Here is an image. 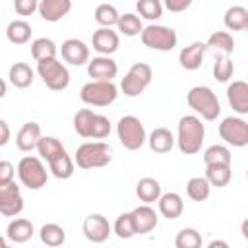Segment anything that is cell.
<instances>
[{"label": "cell", "mask_w": 248, "mask_h": 248, "mask_svg": "<svg viewBox=\"0 0 248 248\" xmlns=\"http://www.w3.org/2000/svg\"><path fill=\"white\" fill-rule=\"evenodd\" d=\"M33 223L29 219H23V217H17L14 221H10L8 229H6V236L16 242V244H23L27 242L31 236H33Z\"/></svg>", "instance_id": "obj_23"}, {"label": "cell", "mask_w": 248, "mask_h": 248, "mask_svg": "<svg viewBox=\"0 0 248 248\" xmlns=\"http://www.w3.org/2000/svg\"><path fill=\"white\" fill-rule=\"evenodd\" d=\"M87 74L93 81H112L118 74V66L110 56H97L87 62Z\"/></svg>", "instance_id": "obj_14"}, {"label": "cell", "mask_w": 248, "mask_h": 248, "mask_svg": "<svg viewBox=\"0 0 248 248\" xmlns=\"http://www.w3.org/2000/svg\"><path fill=\"white\" fill-rule=\"evenodd\" d=\"M219 136L232 147L248 145V122L238 116H227L219 124Z\"/></svg>", "instance_id": "obj_11"}, {"label": "cell", "mask_w": 248, "mask_h": 248, "mask_svg": "<svg viewBox=\"0 0 248 248\" xmlns=\"http://www.w3.org/2000/svg\"><path fill=\"white\" fill-rule=\"evenodd\" d=\"M23 211V196L16 182L0 186V213L4 217H16Z\"/></svg>", "instance_id": "obj_12"}, {"label": "cell", "mask_w": 248, "mask_h": 248, "mask_svg": "<svg viewBox=\"0 0 248 248\" xmlns=\"http://www.w3.org/2000/svg\"><path fill=\"white\" fill-rule=\"evenodd\" d=\"M136 8H138L140 16L145 17V19H149V21L159 19L163 16V4L159 0H140L136 4Z\"/></svg>", "instance_id": "obj_41"}, {"label": "cell", "mask_w": 248, "mask_h": 248, "mask_svg": "<svg viewBox=\"0 0 248 248\" xmlns=\"http://www.w3.org/2000/svg\"><path fill=\"white\" fill-rule=\"evenodd\" d=\"M207 248H231L225 240H211L209 244H207Z\"/></svg>", "instance_id": "obj_47"}, {"label": "cell", "mask_w": 248, "mask_h": 248, "mask_svg": "<svg viewBox=\"0 0 248 248\" xmlns=\"http://www.w3.org/2000/svg\"><path fill=\"white\" fill-rule=\"evenodd\" d=\"M136 196L140 198V202H143L145 205L157 202L161 198V184L159 180L151 178V176H143L138 180L136 184Z\"/></svg>", "instance_id": "obj_25"}, {"label": "cell", "mask_w": 248, "mask_h": 248, "mask_svg": "<svg viewBox=\"0 0 248 248\" xmlns=\"http://www.w3.org/2000/svg\"><path fill=\"white\" fill-rule=\"evenodd\" d=\"M112 161V149L105 141H85L76 149V165L79 169H101Z\"/></svg>", "instance_id": "obj_4"}, {"label": "cell", "mask_w": 248, "mask_h": 248, "mask_svg": "<svg viewBox=\"0 0 248 248\" xmlns=\"http://www.w3.org/2000/svg\"><path fill=\"white\" fill-rule=\"evenodd\" d=\"M41 138H43L41 126H39L37 122H25V124L19 128L17 136H16V145H17L19 151H25V153H27V151L37 149V143H39Z\"/></svg>", "instance_id": "obj_21"}, {"label": "cell", "mask_w": 248, "mask_h": 248, "mask_svg": "<svg viewBox=\"0 0 248 248\" xmlns=\"http://www.w3.org/2000/svg\"><path fill=\"white\" fill-rule=\"evenodd\" d=\"M6 37L12 45H25L31 39V25L25 19H14L6 27Z\"/></svg>", "instance_id": "obj_28"}, {"label": "cell", "mask_w": 248, "mask_h": 248, "mask_svg": "<svg viewBox=\"0 0 248 248\" xmlns=\"http://www.w3.org/2000/svg\"><path fill=\"white\" fill-rule=\"evenodd\" d=\"M60 54L72 66H81L89 62V46L79 39H66L60 46Z\"/></svg>", "instance_id": "obj_16"}, {"label": "cell", "mask_w": 248, "mask_h": 248, "mask_svg": "<svg viewBox=\"0 0 248 248\" xmlns=\"http://www.w3.org/2000/svg\"><path fill=\"white\" fill-rule=\"evenodd\" d=\"M186 101H188V107L198 112L203 120H215L219 114H221V105H219V99L217 95L213 93V89L205 87V85H196L188 91L186 95Z\"/></svg>", "instance_id": "obj_3"}, {"label": "cell", "mask_w": 248, "mask_h": 248, "mask_svg": "<svg viewBox=\"0 0 248 248\" xmlns=\"http://www.w3.org/2000/svg\"><path fill=\"white\" fill-rule=\"evenodd\" d=\"M2 248H12V246H8V244H4V246H2Z\"/></svg>", "instance_id": "obj_50"}, {"label": "cell", "mask_w": 248, "mask_h": 248, "mask_svg": "<svg viewBox=\"0 0 248 248\" xmlns=\"http://www.w3.org/2000/svg\"><path fill=\"white\" fill-rule=\"evenodd\" d=\"M205 52H207L205 43L196 41V43L184 46V48L178 52V62H180V66H182L184 70H198V68L202 66V62H203Z\"/></svg>", "instance_id": "obj_20"}, {"label": "cell", "mask_w": 248, "mask_h": 248, "mask_svg": "<svg viewBox=\"0 0 248 248\" xmlns=\"http://www.w3.org/2000/svg\"><path fill=\"white\" fill-rule=\"evenodd\" d=\"M159 202V213L167 219H178L184 211V202H182V196L176 194V192H167V194H161V198L157 200Z\"/></svg>", "instance_id": "obj_22"}, {"label": "cell", "mask_w": 248, "mask_h": 248, "mask_svg": "<svg viewBox=\"0 0 248 248\" xmlns=\"http://www.w3.org/2000/svg\"><path fill=\"white\" fill-rule=\"evenodd\" d=\"M37 74L43 83L52 91H64L70 85V72L58 58L37 62Z\"/></svg>", "instance_id": "obj_5"}, {"label": "cell", "mask_w": 248, "mask_h": 248, "mask_svg": "<svg viewBox=\"0 0 248 248\" xmlns=\"http://www.w3.org/2000/svg\"><path fill=\"white\" fill-rule=\"evenodd\" d=\"M225 27L231 31H244L248 29V10L244 6H231L225 12Z\"/></svg>", "instance_id": "obj_27"}, {"label": "cell", "mask_w": 248, "mask_h": 248, "mask_svg": "<svg viewBox=\"0 0 248 248\" xmlns=\"http://www.w3.org/2000/svg\"><path fill=\"white\" fill-rule=\"evenodd\" d=\"M95 114L91 108H81L74 114V130L81 136V138H91V130H93V120Z\"/></svg>", "instance_id": "obj_35"}, {"label": "cell", "mask_w": 248, "mask_h": 248, "mask_svg": "<svg viewBox=\"0 0 248 248\" xmlns=\"http://www.w3.org/2000/svg\"><path fill=\"white\" fill-rule=\"evenodd\" d=\"M227 101L238 114H248V83L242 79H234L227 87Z\"/></svg>", "instance_id": "obj_18"}, {"label": "cell", "mask_w": 248, "mask_h": 248, "mask_svg": "<svg viewBox=\"0 0 248 248\" xmlns=\"http://www.w3.org/2000/svg\"><path fill=\"white\" fill-rule=\"evenodd\" d=\"M151 78H153V72H151V66L145 64V62H136L128 72L126 76L122 78L120 81V89L126 97H138L140 93L145 91V87L151 83Z\"/></svg>", "instance_id": "obj_10"}, {"label": "cell", "mask_w": 248, "mask_h": 248, "mask_svg": "<svg viewBox=\"0 0 248 248\" xmlns=\"http://www.w3.org/2000/svg\"><path fill=\"white\" fill-rule=\"evenodd\" d=\"M118 17H120V14H118V10H116L112 4H99V6L95 8V21H97L101 27L112 29V25L118 23Z\"/></svg>", "instance_id": "obj_36"}, {"label": "cell", "mask_w": 248, "mask_h": 248, "mask_svg": "<svg viewBox=\"0 0 248 248\" xmlns=\"http://www.w3.org/2000/svg\"><path fill=\"white\" fill-rule=\"evenodd\" d=\"M203 178L209 182V186L223 188V186H227V184L231 182V178H232L231 165H207Z\"/></svg>", "instance_id": "obj_29"}, {"label": "cell", "mask_w": 248, "mask_h": 248, "mask_svg": "<svg viewBox=\"0 0 248 248\" xmlns=\"http://www.w3.org/2000/svg\"><path fill=\"white\" fill-rule=\"evenodd\" d=\"M130 213H132V219H134V225H136V234L151 232L159 223V215L151 205H145V203L138 205Z\"/></svg>", "instance_id": "obj_17"}, {"label": "cell", "mask_w": 248, "mask_h": 248, "mask_svg": "<svg viewBox=\"0 0 248 248\" xmlns=\"http://www.w3.org/2000/svg\"><path fill=\"white\" fill-rule=\"evenodd\" d=\"M112 232V227L108 223V219L101 213H91L83 219V234L89 242L93 244H101L108 238V234Z\"/></svg>", "instance_id": "obj_13"}, {"label": "cell", "mask_w": 248, "mask_h": 248, "mask_svg": "<svg viewBox=\"0 0 248 248\" xmlns=\"http://www.w3.org/2000/svg\"><path fill=\"white\" fill-rule=\"evenodd\" d=\"M141 37V43L143 46L147 48H153V50H161V52H167V50H172L178 43V37H176V31L172 27H167V25H147L141 29L140 33Z\"/></svg>", "instance_id": "obj_6"}, {"label": "cell", "mask_w": 248, "mask_h": 248, "mask_svg": "<svg viewBox=\"0 0 248 248\" xmlns=\"http://www.w3.org/2000/svg\"><path fill=\"white\" fill-rule=\"evenodd\" d=\"M116 27H118V31H120V33H124L126 37H136V35H140V33H141V29H143L140 16L130 14V12L118 17Z\"/></svg>", "instance_id": "obj_37"}, {"label": "cell", "mask_w": 248, "mask_h": 248, "mask_svg": "<svg viewBox=\"0 0 248 248\" xmlns=\"http://www.w3.org/2000/svg\"><path fill=\"white\" fill-rule=\"evenodd\" d=\"M17 176H19L21 184L27 186L29 190H41L48 178L43 161L39 157H33V155H25L17 163Z\"/></svg>", "instance_id": "obj_9"}, {"label": "cell", "mask_w": 248, "mask_h": 248, "mask_svg": "<svg viewBox=\"0 0 248 248\" xmlns=\"http://www.w3.org/2000/svg\"><path fill=\"white\" fill-rule=\"evenodd\" d=\"M116 134H118V140L120 143L130 149V151H136L140 149L145 141H147V134H145V128L141 124L140 118L128 114V116H122L116 124Z\"/></svg>", "instance_id": "obj_8"}, {"label": "cell", "mask_w": 248, "mask_h": 248, "mask_svg": "<svg viewBox=\"0 0 248 248\" xmlns=\"http://www.w3.org/2000/svg\"><path fill=\"white\" fill-rule=\"evenodd\" d=\"M39 236H41V242L48 248H56V246H62L64 240H66V231L56 225V223H46L41 227L39 231Z\"/></svg>", "instance_id": "obj_30"}, {"label": "cell", "mask_w": 248, "mask_h": 248, "mask_svg": "<svg viewBox=\"0 0 248 248\" xmlns=\"http://www.w3.org/2000/svg\"><path fill=\"white\" fill-rule=\"evenodd\" d=\"M186 194L194 202H205L211 194V186L203 176H192L186 184Z\"/></svg>", "instance_id": "obj_33"}, {"label": "cell", "mask_w": 248, "mask_h": 248, "mask_svg": "<svg viewBox=\"0 0 248 248\" xmlns=\"http://www.w3.org/2000/svg\"><path fill=\"white\" fill-rule=\"evenodd\" d=\"M72 10V2L70 0H41L37 6L39 16L45 21H60L64 16H68V12Z\"/></svg>", "instance_id": "obj_19"}, {"label": "cell", "mask_w": 248, "mask_h": 248, "mask_svg": "<svg viewBox=\"0 0 248 248\" xmlns=\"http://www.w3.org/2000/svg\"><path fill=\"white\" fill-rule=\"evenodd\" d=\"M116 97L118 87L112 81H89L79 91V99L89 107H108Z\"/></svg>", "instance_id": "obj_7"}, {"label": "cell", "mask_w": 248, "mask_h": 248, "mask_svg": "<svg viewBox=\"0 0 248 248\" xmlns=\"http://www.w3.org/2000/svg\"><path fill=\"white\" fill-rule=\"evenodd\" d=\"M33 76H35V74H33L31 66L25 64V62H16V64H12L10 70H8V78H10L12 85L17 87V89L29 87V85L33 83Z\"/></svg>", "instance_id": "obj_26"}, {"label": "cell", "mask_w": 248, "mask_h": 248, "mask_svg": "<svg viewBox=\"0 0 248 248\" xmlns=\"http://www.w3.org/2000/svg\"><path fill=\"white\" fill-rule=\"evenodd\" d=\"M231 161H232V155H231L229 147H225V145L215 143V145H209L203 151V163H205V167L207 165H231Z\"/></svg>", "instance_id": "obj_34"}, {"label": "cell", "mask_w": 248, "mask_h": 248, "mask_svg": "<svg viewBox=\"0 0 248 248\" xmlns=\"http://www.w3.org/2000/svg\"><path fill=\"white\" fill-rule=\"evenodd\" d=\"M232 72H234V64H232L231 56L217 54L215 56V64H213V78L217 81H229Z\"/></svg>", "instance_id": "obj_38"}, {"label": "cell", "mask_w": 248, "mask_h": 248, "mask_svg": "<svg viewBox=\"0 0 248 248\" xmlns=\"http://www.w3.org/2000/svg\"><path fill=\"white\" fill-rule=\"evenodd\" d=\"M56 52H58V48H56V45H54L52 39L39 37V39H35L31 43V54H33V58L37 62L48 60V58H56Z\"/></svg>", "instance_id": "obj_32"}, {"label": "cell", "mask_w": 248, "mask_h": 248, "mask_svg": "<svg viewBox=\"0 0 248 248\" xmlns=\"http://www.w3.org/2000/svg\"><path fill=\"white\" fill-rule=\"evenodd\" d=\"M10 141V126L0 118V147Z\"/></svg>", "instance_id": "obj_46"}, {"label": "cell", "mask_w": 248, "mask_h": 248, "mask_svg": "<svg viewBox=\"0 0 248 248\" xmlns=\"http://www.w3.org/2000/svg\"><path fill=\"white\" fill-rule=\"evenodd\" d=\"M37 6H39L37 0H16L14 2V8L19 16H31L37 10Z\"/></svg>", "instance_id": "obj_43"}, {"label": "cell", "mask_w": 248, "mask_h": 248, "mask_svg": "<svg viewBox=\"0 0 248 248\" xmlns=\"http://www.w3.org/2000/svg\"><path fill=\"white\" fill-rule=\"evenodd\" d=\"M91 45L93 48L101 54V56H110L112 52L118 50V45H120V37L116 31L108 29V27H99L93 37H91Z\"/></svg>", "instance_id": "obj_15"}, {"label": "cell", "mask_w": 248, "mask_h": 248, "mask_svg": "<svg viewBox=\"0 0 248 248\" xmlns=\"http://www.w3.org/2000/svg\"><path fill=\"white\" fill-rule=\"evenodd\" d=\"M190 4H192V0H167L165 2L167 10H170V12H184L186 8H190Z\"/></svg>", "instance_id": "obj_45"}, {"label": "cell", "mask_w": 248, "mask_h": 248, "mask_svg": "<svg viewBox=\"0 0 248 248\" xmlns=\"http://www.w3.org/2000/svg\"><path fill=\"white\" fill-rule=\"evenodd\" d=\"M6 89H8V87H6V81H4L2 78H0V99H2L4 95H6Z\"/></svg>", "instance_id": "obj_48"}, {"label": "cell", "mask_w": 248, "mask_h": 248, "mask_svg": "<svg viewBox=\"0 0 248 248\" xmlns=\"http://www.w3.org/2000/svg\"><path fill=\"white\" fill-rule=\"evenodd\" d=\"M4 244H6V240H4V236H0V248H2Z\"/></svg>", "instance_id": "obj_49"}, {"label": "cell", "mask_w": 248, "mask_h": 248, "mask_svg": "<svg viewBox=\"0 0 248 248\" xmlns=\"http://www.w3.org/2000/svg\"><path fill=\"white\" fill-rule=\"evenodd\" d=\"M108 134H110V120H108L105 114H95L91 138H95V140H105Z\"/></svg>", "instance_id": "obj_42"}, {"label": "cell", "mask_w": 248, "mask_h": 248, "mask_svg": "<svg viewBox=\"0 0 248 248\" xmlns=\"http://www.w3.org/2000/svg\"><path fill=\"white\" fill-rule=\"evenodd\" d=\"M205 138V126L196 114H186L178 120V130H176V143L178 149L186 155H194L202 149Z\"/></svg>", "instance_id": "obj_2"}, {"label": "cell", "mask_w": 248, "mask_h": 248, "mask_svg": "<svg viewBox=\"0 0 248 248\" xmlns=\"http://www.w3.org/2000/svg\"><path fill=\"white\" fill-rule=\"evenodd\" d=\"M147 143H149V149L155 151V153H169L174 147L176 140H174V136H172L170 130H167V128H155L149 134Z\"/></svg>", "instance_id": "obj_24"}, {"label": "cell", "mask_w": 248, "mask_h": 248, "mask_svg": "<svg viewBox=\"0 0 248 248\" xmlns=\"http://www.w3.org/2000/svg\"><path fill=\"white\" fill-rule=\"evenodd\" d=\"M14 174H16L14 165L10 161H0V186L14 182Z\"/></svg>", "instance_id": "obj_44"}, {"label": "cell", "mask_w": 248, "mask_h": 248, "mask_svg": "<svg viewBox=\"0 0 248 248\" xmlns=\"http://www.w3.org/2000/svg\"><path fill=\"white\" fill-rule=\"evenodd\" d=\"M176 248H202V234L196 229H182L174 238Z\"/></svg>", "instance_id": "obj_40"}, {"label": "cell", "mask_w": 248, "mask_h": 248, "mask_svg": "<svg viewBox=\"0 0 248 248\" xmlns=\"http://www.w3.org/2000/svg\"><path fill=\"white\" fill-rule=\"evenodd\" d=\"M205 46H211V48H215L219 54L229 56V54H232V50H234V39H232V35L227 33V31H215V33L209 35Z\"/></svg>", "instance_id": "obj_31"}, {"label": "cell", "mask_w": 248, "mask_h": 248, "mask_svg": "<svg viewBox=\"0 0 248 248\" xmlns=\"http://www.w3.org/2000/svg\"><path fill=\"white\" fill-rule=\"evenodd\" d=\"M37 151L48 163V169L56 178L68 180L74 174V161L70 159V155L66 153V149L58 138L43 136L37 143Z\"/></svg>", "instance_id": "obj_1"}, {"label": "cell", "mask_w": 248, "mask_h": 248, "mask_svg": "<svg viewBox=\"0 0 248 248\" xmlns=\"http://www.w3.org/2000/svg\"><path fill=\"white\" fill-rule=\"evenodd\" d=\"M112 231L118 238H132L136 234V225H134V219H132V213H120L112 225Z\"/></svg>", "instance_id": "obj_39"}]
</instances>
